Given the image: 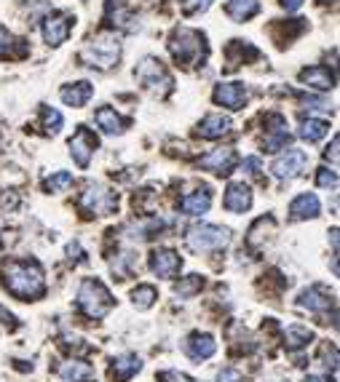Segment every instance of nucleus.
Here are the masks:
<instances>
[{
    "label": "nucleus",
    "instance_id": "22",
    "mask_svg": "<svg viewBox=\"0 0 340 382\" xmlns=\"http://www.w3.org/2000/svg\"><path fill=\"white\" fill-rule=\"evenodd\" d=\"M209 206H212V192L206 190H195L191 195H185L182 201H180V209L185 212V214L191 216H198V214H206L209 212Z\"/></svg>",
    "mask_w": 340,
    "mask_h": 382
},
{
    "label": "nucleus",
    "instance_id": "28",
    "mask_svg": "<svg viewBox=\"0 0 340 382\" xmlns=\"http://www.w3.org/2000/svg\"><path fill=\"white\" fill-rule=\"evenodd\" d=\"M273 227H276V222H273L270 216H260V219L252 225L246 243H249L252 249H255V246H260V243H263V238H266V233H273Z\"/></svg>",
    "mask_w": 340,
    "mask_h": 382
},
{
    "label": "nucleus",
    "instance_id": "14",
    "mask_svg": "<svg viewBox=\"0 0 340 382\" xmlns=\"http://www.w3.org/2000/svg\"><path fill=\"white\" fill-rule=\"evenodd\" d=\"M252 206V190L244 182H231L225 190V209L233 214H244Z\"/></svg>",
    "mask_w": 340,
    "mask_h": 382
},
{
    "label": "nucleus",
    "instance_id": "34",
    "mask_svg": "<svg viewBox=\"0 0 340 382\" xmlns=\"http://www.w3.org/2000/svg\"><path fill=\"white\" fill-rule=\"evenodd\" d=\"M316 182H319V188H324V190H335V188H338V171H335V168H319Z\"/></svg>",
    "mask_w": 340,
    "mask_h": 382
},
{
    "label": "nucleus",
    "instance_id": "36",
    "mask_svg": "<svg viewBox=\"0 0 340 382\" xmlns=\"http://www.w3.org/2000/svg\"><path fill=\"white\" fill-rule=\"evenodd\" d=\"M212 5V0H182V14H198V11H206Z\"/></svg>",
    "mask_w": 340,
    "mask_h": 382
},
{
    "label": "nucleus",
    "instance_id": "18",
    "mask_svg": "<svg viewBox=\"0 0 340 382\" xmlns=\"http://www.w3.org/2000/svg\"><path fill=\"white\" fill-rule=\"evenodd\" d=\"M59 377L67 382H94L97 380V372L86 361H67V363L59 366Z\"/></svg>",
    "mask_w": 340,
    "mask_h": 382
},
{
    "label": "nucleus",
    "instance_id": "39",
    "mask_svg": "<svg viewBox=\"0 0 340 382\" xmlns=\"http://www.w3.org/2000/svg\"><path fill=\"white\" fill-rule=\"evenodd\" d=\"M217 382H242V372H236V369H222L217 374Z\"/></svg>",
    "mask_w": 340,
    "mask_h": 382
},
{
    "label": "nucleus",
    "instance_id": "3",
    "mask_svg": "<svg viewBox=\"0 0 340 382\" xmlns=\"http://www.w3.org/2000/svg\"><path fill=\"white\" fill-rule=\"evenodd\" d=\"M169 51L180 65L191 67V65H195V62L204 56V51H206V46H204V35L195 32V30H188V27H180V30L171 32Z\"/></svg>",
    "mask_w": 340,
    "mask_h": 382
},
{
    "label": "nucleus",
    "instance_id": "27",
    "mask_svg": "<svg viewBox=\"0 0 340 382\" xmlns=\"http://www.w3.org/2000/svg\"><path fill=\"white\" fill-rule=\"evenodd\" d=\"M290 131L287 126H276V128H268V137H266V153H276V150H287L290 144Z\"/></svg>",
    "mask_w": 340,
    "mask_h": 382
},
{
    "label": "nucleus",
    "instance_id": "11",
    "mask_svg": "<svg viewBox=\"0 0 340 382\" xmlns=\"http://www.w3.org/2000/svg\"><path fill=\"white\" fill-rule=\"evenodd\" d=\"M70 30H73V19L67 14H54L43 22V38L49 46H62L70 38Z\"/></svg>",
    "mask_w": 340,
    "mask_h": 382
},
{
    "label": "nucleus",
    "instance_id": "31",
    "mask_svg": "<svg viewBox=\"0 0 340 382\" xmlns=\"http://www.w3.org/2000/svg\"><path fill=\"white\" fill-rule=\"evenodd\" d=\"M70 185H73V174H70V171H56V174H51L49 179L43 182V190L62 192V190H67Z\"/></svg>",
    "mask_w": 340,
    "mask_h": 382
},
{
    "label": "nucleus",
    "instance_id": "5",
    "mask_svg": "<svg viewBox=\"0 0 340 382\" xmlns=\"http://www.w3.org/2000/svg\"><path fill=\"white\" fill-rule=\"evenodd\" d=\"M188 249L195 254H206V251H220L231 243V230L217 227V225H195L188 230Z\"/></svg>",
    "mask_w": 340,
    "mask_h": 382
},
{
    "label": "nucleus",
    "instance_id": "43",
    "mask_svg": "<svg viewBox=\"0 0 340 382\" xmlns=\"http://www.w3.org/2000/svg\"><path fill=\"white\" fill-rule=\"evenodd\" d=\"M281 5H284L287 11H297V8L303 5V0H281Z\"/></svg>",
    "mask_w": 340,
    "mask_h": 382
},
{
    "label": "nucleus",
    "instance_id": "21",
    "mask_svg": "<svg viewBox=\"0 0 340 382\" xmlns=\"http://www.w3.org/2000/svg\"><path fill=\"white\" fill-rule=\"evenodd\" d=\"M300 308H308V311H314V313H321V311H327L330 305H332V297H330V291L327 289H321V286H311V289H306L303 294H300Z\"/></svg>",
    "mask_w": 340,
    "mask_h": 382
},
{
    "label": "nucleus",
    "instance_id": "26",
    "mask_svg": "<svg viewBox=\"0 0 340 382\" xmlns=\"http://www.w3.org/2000/svg\"><path fill=\"white\" fill-rule=\"evenodd\" d=\"M257 11H260V3L257 0H228V5H225V14L231 19H236V22L252 19Z\"/></svg>",
    "mask_w": 340,
    "mask_h": 382
},
{
    "label": "nucleus",
    "instance_id": "16",
    "mask_svg": "<svg viewBox=\"0 0 340 382\" xmlns=\"http://www.w3.org/2000/svg\"><path fill=\"white\" fill-rule=\"evenodd\" d=\"M300 83L308 86V89H316V91H330V89H335V75L327 67L316 65V67H308V70L300 72Z\"/></svg>",
    "mask_w": 340,
    "mask_h": 382
},
{
    "label": "nucleus",
    "instance_id": "30",
    "mask_svg": "<svg viewBox=\"0 0 340 382\" xmlns=\"http://www.w3.org/2000/svg\"><path fill=\"white\" fill-rule=\"evenodd\" d=\"M284 339H287V348L297 350V348H306V345L314 339V335H311L308 329H303V326H290V329L284 332Z\"/></svg>",
    "mask_w": 340,
    "mask_h": 382
},
{
    "label": "nucleus",
    "instance_id": "35",
    "mask_svg": "<svg viewBox=\"0 0 340 382\" xmlns=\"http://www.w3.org/2000/svg\"><path fill=\"white\" fill-rule=\"evenodd\" d=\"M19 41L0 24V56H6V54H14V46H17Z\"/></svg>",
    "mask_w": 340,
    "mask_h": 382
},
{
    "label": "nucleus",
    "instance_id": "17",
    "mask_svg": "<svg viewBox=\"0 0 340 382\" xmlns=\"http://www.w3.org/2000/svg\"><path fill=\"white\" fill-rule=\"evenodd\" d=\"M231 118L228 115H206V118L198 123V128H195V134L201 137V139H220V137H225L228 131H231Z\"/></svg>",
    "mask_w": 340,
    "mask_h": 382
},
{
    "label": "nucleus",
    "instance_id": "33",
    "mask_svg": "<svg viewBox=\"0 0 340 382\" xmlns=\"http://www.w3.org/2000/svg\"><path fill=\"white\" fill-rule=\"evenodd\" d=\"M62 113L59 110H54V107H43V126H46V131L49 134H59V128H62Z\"/></svg>",
    "mask_w": 340,
    "mask_h": 382
},
{
    "label": "nucleus",
    "instance_id": "1",
    "mask_svg": "<svg viewBox=\"0 0 340 382\" xmlns=\"http://www.w3.org/2000/svg\"><path fill=\"white\" fill-rule=\"evenodd\" d=\"M3 284L6 289L19 297V300H32V297H41L43 294V270L38 262H30V260H11V262L3 267Z\"/></svg>",
    "mask_w": 340,
    "mask_h": 382
},
{
    "label": "nucleus",
    "instance_id": "29",
    "mask_svg": "<svg viewBox=\"0 0 340 382\" xmlns=\"http://www.w3.org/2000/svg\"><path fill=\"white\" fill-rule=\"evenodd\" d=\"M156 300H158V291L153 286H147V284H142V286H137L131 291V302H134V308H140V311H147Z\"/></svg>",
    "mask_w": 340,
    "mask_h": 382
},
{
    "label": "nucleus",
    "instance_id": "32",
    "mask_svg": "<svg viewBox=\"0 0 340 382\" xmlns=\"http://www.w3.org/2000/svg\"><path fill=\"white\" fill-rule=\"evenodd\" d=\"M201 286H204V281H201V276H188L185 281H180L177 284V297H193L195 291H201Z\"/></svg>",
    "mask_w": 340,
    "mask_h": 382
},
{
    "label": "nucleus",
    "instance_id": "13",
    "mask_svg": "<svg viewBox=\"0 0 340 382\" xmlns=\"http://www.w3.org/2000/svg\"><path fill=\"white\" fill-rule=\"evenodd\" d=\"M215 350H217V342H215V337L212 335H201V332H195V335H191L188 339H185V353H188L193 361L212 359Z\"/></svg>",
    "mask_w": 340,
    "mask_h": 382
},
{
    "label": "nucleus",
    "instance_id": "20",
    "mask_svg": "<svg viewBox=\"0 0 340 382\" xmlns=\"http://www.w3.org/2000/svg\"><path fill=\"white\" fill-rule=\"evenodd\" d=\"M319 209L321 206H319V198L314 192H303L290 203V216L292 219H314V216H319Z\"/></svg>",
    "mask_w": 340,
    "mask_h": 382
},
{
    "label": "nucleus",
    "instance_id": "37",
    "mask_svg": "<svg viewBox=\"0 0 340 382\" xmlns=\"http://www.w3.org/2000/svg\"><path fill=\"white\" fill-rule=\"evenodd\" d=\"M244 171H246L252 179H257V177H260V171H263V166H260V158H255V155H252V158H246V161H244Z\"/></svg>",
    "mask_w": 340,
    "mask_h": 382
},
{
    "label": "nucleus",
    "instance_id": "25",
    "mask_svg": "<svg viewBox=\"0 0 340 382\" xmlns=\"http://www.w3.org/2000/svg\"><path fill=\"white\" fill-rule=\"evenodd\" d=\"M297 134H300L308 144H314L330 134V123H327V120H319V118H303L300 120V131H297Z\"/></svg>",
    "mask_w": 340,
    "mask_h": 382
},
{
    "label": "nucleus",
    "instance_id": "23",
    "mask_svg": "<svg viewBox=\"0 0 340 382\" xmlns=\"http://www.w3.org/2000/svg\"><path fill=\"white\" fill-rule=\"evenodd\" d=\"M62 102L70 104V107H83L92 96H94V86L89 80H81V83H73V86H65L62 89Z\"/></svg>",
    "mask_w": 340,
    "mask_h": 382
},
{
    "label": "nucleus",
    "instance_id": "38",
    "mask_svg": "<svg viewBox=\"0 0 340 382\" xmlns=\"http://www.w3.org/2000/svg\"><path fill=\"white\" fill-rule=\"evenodd\" d=\"M158 382H193V380L185 377V374H180V372H161V374H158Z\"/></svg>",
    "mask_w": 340,
    "mask_h": 382
},
{
    "label": "nucleus",
    "instance_id": "9",
    "mask_svg": "<svg viewBox=\"0 0 340 382\" xmlns=\"http://www.w3.org/2000/svg\"><path fill=\"white\" fill-rule=\"evenodd\" d=\"M306 153L303 150H287L284 155H279L276 161H273V166H270V171H273V177L276 179H295V177H300V171L306 168Z\"/></svg>",
    "mask_w": 340,
    "mask_h": 382
},
{
    "label": "nucleus",
    "instance_id": "44",
    "mask_svg": "<svg viewBox=\"0 0 340 382\" xmlns=\"http://www.w3.org/2000/svg\"><path fill=\"white\" fill-rule=\"evenodd\" d=\"M306 382H332V380H330V377H324V374H308Z\"/></svg>",
    "mask_w": 340,
    "mask_h": 382
},
{
    "label": "nucleus",
    "instance_id": "8",
    "mask_svg": "<svg viewBox=\"0 0 340 382\" xmlns=\"http://www.w3.org/2000/svg\"><path fill=\"white\" fill-rule=\"evenodd\" d=\"M94 150H97V137L86 126H78V131H75L73 139H70V155H73V161L81 168H86L89 161H92V155H94Z\"/></svg>",
    "mask_w": 340,
    "mask_h": 382
},
{
    "label": "nucleus",
    "instance_id": "2",
    "mask_svg": "<svg viewBox=\"0 0 340 382\" xmlns=\"http://www.w3.org/2000/svg\"><path fill=\"white\" fill-rule=\"evenodd\" d=\"M78 308L86 313L89 318L99 321V318H105V315L110 313V308H113V297H110V291H107V286H105L102 281H97V278H86V281L81 284V289H78Z\"/></svg>",
    "mask_w": 340,
    "mask_h": 382
},
{
    "label": "nucleus",
    "instance_id": "42",
    "mask_svg": "<svg viewBox=\"0 0 340 382\" xmlns=\"http://www.w3.org/2000/svg\"><path fill=\"white\" fill-rule=\"evenodd\" d=\"M0 324H3V326H11V329H14V326H17V318H14V315H11V313L6 311V308H3V305H0Z\"/></svg>",
    "mask_w": 340,
    "mask_h": 382
},
{
    "label": "nucleus",
    "instance_id": "12",
    "mask_svg": "<svg viewBox=\"0 0 340 382\" xmlns=\"http://www.w3.org/2000/svg\"><path fill=\"white\" fill-rule=\"evenodd\" d=\"M236 164H239V158H236V150H231V147H220V150H215V153H209V155L201 158V168L215 171L220 177L231 174Z\"/></svg>",
    "mask_w": 340,
    "mask_h": 382
},
{
    "label": "nucleus",
    "instance_id": "15",
    "mask_svg": "<svg viewBox=\"0 0 340 382\" xmlns=\"http://www.w3.org/2000/svg\"><path fill=\"white\" fill-rule=\"evenodd\" d=\"M244 99H246L244 83H220L215 89V102L228 107V110H242Z\"/></svg>",
    "mask_w": 340,
    "mask_h": 382
},
{
    "label": "nucleus",
    "instance_id": "19",
    "mask_svg": "<svg viewBox=\"0 0 340 382\" xmlns=\"http://www.w3.org/2000/svg\"><path fill=\"white\" fill-rule=\"evenodd\" d=\"M140 369H142V361L137 359V356H131V353H123V356H118V359L113 361L110 377L116 382H126V380H131Z\"/></svg>",
    "mask_w": 340,
    "mask_h": 382
},
{
    "label": "nucleus",
    "instance_id": "10",
    "mask_svg": "<svg viewBox=\"0 0 340 382\" xmlns=\"http://www.w3.org/2000/svg\"><path fill=\"white\" fill-rule=\"evenodd\" d=\"M180 267H182V260H180V254L171 251V249H156V251L150 254V270H153L158 278H174Z\"/></svg>",
    "mask_w": 340,
    "mask_h": 382
},
{
    "label": "nucleus",
    "instance_id": "4",
    "mask_svg": "<svg viewBox=\"0 0 340 382\" xmlns=\"http://www.w3.org/2000/svg\"><path fill=\"white\" fill-rule=\"evenodd\" d=\"M81 59H83L89 67L110 70V67L118 65V59H121V41H118L116 35H99V38H94L89 46L81 51Z\"/></svg>",
    "mask_w": 340,
    "mask_h": 382
},
{
    "label": "nucleus",
    "instance_id": "24",
    "mask_svg": "<svg viewBox=\"0 0 340 382\" xmlns=\"http://www.w3.org/2000/svg\"><path fill=\"white\" fill-rule=\"evenodd\" d=\"M94 120H97V126L105 134H123V128H126V120L113 107H99L94 113Z\"/></svg>",
    "mask_w": 340,
    "mask_h": 382
},
{
    "label": "nucleus",
    "instance_id": "6",
    "mask_svg": "<svg viewBox=\"0 0 340 382\" xmlns=\"http://www.w3.org/2000/svg\"><path fill=\"white\" fill-rule=\"evenodd\" d=\"M116 206H118V195L107 190L105 185H86V190L78 198V209L83 212V216H105L116 212Z\"/></svg>",
    "mask_w": 340,
    "mask_h": 382
},
{
    "label": "nucleus",
    "instance_id": "7",
    "mask_svg": "<svg viewBox=\"0 0 340 382\" xmlns=\"http://www.w3.org/2000/svg\"><path fill=\"white\" fill-rule=\"evenodd\" d=\"M137 80L145 86L147 91H153L156 96H167L171 91V86H174V80H171V75L167 72V67L158 62V59H153V56H147L140 62V67H137Z\"/></svg>",
    "mask_w": 340,
    "mask_h": 382
},
{
    "label": "nucleus",
    "instance_id": "45",
    "mask_svg": "<svg viewBox=\"0 0 340 382\" xmlns=\"http://www.w3.org/2000/svg\"><path fill=\"white\" fill-rule=\"evenodd\" d=\"M321 3H335V0H321Z\"/></svg>",
    "mask_w": 340,
    "mask_h": 382
},
{
    "label": "nucleus",
    "instance_id": "41",
    "mask_svg": "<svg viewBox=\"0 0 340 382\" xmlns=\"http://www.w3.org/2000/svg\"><path fill=\"white\" fill-rule=\"evenodd\" d=\"M338 144H340V139L338 137H332V144L324 150V158H327V161H332V166L338 164Z\"/></svg>",
    "mask_w": 340,
    "mask_h": 382
},
{
    "label": "nucleus",
    "instance_id": "40",
    "mask_svg": "<svg viewBox=\"0 0 340 382\" xmlns=\"http://www.w3.org/2000/svg\"><path fill=\"white\" fill-rule=\"evenodd\" d=\"M321 356L327 361V366H332V369H338V350L335 348H330V345H324V350H321Z\"/></svg>",
    "mask_w": 340,
    "mask_h": 382
}]
</instances>
